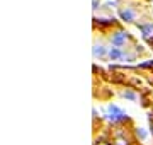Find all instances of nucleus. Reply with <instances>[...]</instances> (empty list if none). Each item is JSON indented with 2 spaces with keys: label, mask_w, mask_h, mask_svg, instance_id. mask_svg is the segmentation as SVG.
<instances>
[{
  "label": "nucleus",
  "mask_w": 153,
  "mask_h": 145,
  "mask_svg": "<svg viewBox=\"0 0 153 145\" xmlns=\"http://www.w3.org/2000/svg\"><path fill=\"white\" fill-rule=\"evenodd\" d=\"M109 56L112 58V60H117V58H121V56H123V53H121L117 48H112V50L109 51Z\"/></svg>",
  "instance_id": "2"
},
{
  "label": "nucleus",
  "mask_w": 153,
  "mask_h": 145,
  "mask_svg": "<svg viewBox=\"0 0 153 145\" xmlns=\"http://www.w3.org/2000/svg\"><path fill=\"white\" fill-rule=\"evenodd\" d=\"M105 53V50H104V46H100V45H97V46H94V55L95 56H102Z\"/></svg>",
  "instance_id": "4"
},
{
  "label": "nucleus",
  "mask_w": 153,
  "mask_h": 145,
  "mask_svg": "<svg viewBox=\"0 0 153 145\" xmlns=\"http://www.w3.org/2000/svg\"><path fill=\"white\" fill-rule=\"evenodd\" d=\"M143 33H145V36H150V33H153V26H141Z\"/></svg>",
  "instance_id": "5"
},
{
  "label": "nucleus",
  "mask_w": 153,
  "mask_h": 145,
  "mask_svg": "<svg viewBox=\"0 0 153 145\" xmlns=\"http://www.w3.org/2000/svg\"><path fill=\"white\" fill-rule=\"evenodd\" d=\"M124 97H128V99H134V94H133V92H124Z\"/></svg>",
  "instance_id": "6"
},
{
  "label": "nucleus",
  "mask_w": 153,
  "mask_h": 145,
  "mask_svg": "<svg viewBox=\"0 0 153 145\" xmlns=\"http://www.w3.org/2000/svg\"><path fill=\"white\" fill-rule=\"evenodd\" d=\"M124 38H126V34H123V33H117L112 38V45H121L123 41H124Z\"/></svg>",
  "instance_id": "1"
},
{
  "label": "nucleus",
  "mask_w": 153,
  "mask_h": 145,
  "mask_svg": "<svg viewBox=\"0 0 153 145\" xmlns=\"http://www.w3.org/2000/svg\"><path fill=\"white\" fill-rule=\"evenodd\" d=\"M121 17H123L124 21H131L133 17H134V14H133V10H123L121 12Z\"/></svg>",
  "instance_id": "3"
}]
</instances>
